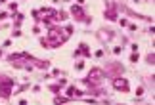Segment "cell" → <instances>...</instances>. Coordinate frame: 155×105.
Returning <instances> with one entry per match:
<instances>
[{
	"instance_id": "cell-1",
	"label": "cell",
	"mask_w": 155,
	"mask_h": 105,
	"mask_svg": "<svg viewBox=\"0 0 155 105\" xmlns=\"http://www.w3.org/2000/svg\"><path fill=\"white\" fill-rule=\"evenodd\" d=\"M115 88H119V90H124V92H127V90H128V86H127V80H115Z\"/></svg>"
}]
</instances>
